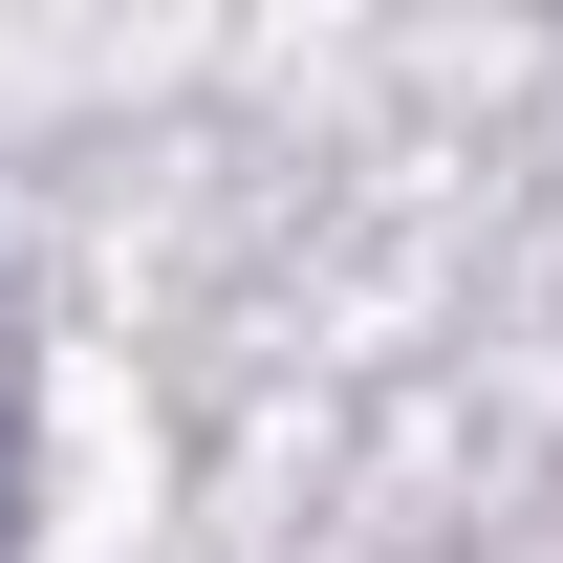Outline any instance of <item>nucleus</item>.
<instances>
[{
	"label": "nucleus",
	"instance_id": "1",
	"mask_svg": "<svg viewBox=\"0 0 563 563\" xmlns=\"http://www.w3.org/2000/svg\"><path fill=\"white\" fill-rule=\"evenodd\" d=\"M0 542H22V412H0Z\"/></svg>",
	"mask_w": 563,
	"mask_h": 563
}]
</instances>
